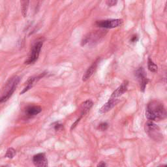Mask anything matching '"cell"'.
Returning a JSON list of instances; mask_svg holds the SVG:
<instances>
[{"instance_id":"obj_11","label":"cell","mask_w":167,"mask_h":167,"mask_svg":"<svg viewBox=\"0 0 167 167\" xmlns=\"http://www.w3.org/2000/svg\"><path fill=\"white\" fill-rule=\"evenodd\" d=\"M99 62H100V58H97L96 60L92 63V65L88 68V70L85 71V74L82 77V80L84 82L87 81L94 74V72H95L98 65H99Z\"/></svg>"},{"instance_id":"obj_20","label":"cell","mask_w":167,"mask_h":167,"mask_svg":"<svg viewBox=\"0 0 167 167\" xmlns=\"http://www.w3.org/2000/svg\"><path fill=\"white\" fill-rule=\"evenodd\" d=\"M54 129H55V131H60V130H62L63 129V126L62 124L59 123H57L54 125Z\"/></svg>"},{"instance_id":"obj_19","label":"cell","mask_w":167,"mask_h":167,"mask_svg":"<svg viewBox=\"0 0 167 167\" xmlns=\"http://www.w3.org/2000/svg\"><path fill=\"white\" fill-rule=\"evenodd\" d=\"M117 3L118 2L115 1V0H108V1L106 2V5L109 7H112L115 5L117 4Z\"/></svg>"},{"instance_id":"obj_24","label":"cell","mask_w":167,"mask_h":167,"mask_svg":"<svg viewBox=\"0 0 167 167\" xmlns=\"http://www.w3.org/2000/svg\"><path fill=\"white\" fill-rule=\"evenodd\" d=\"M159 167H166V165H162V166H160Z\"/></svg>"},{"instance_id":"obj_21","label":"cell","mask_w":167,"mask_h":167,"mask_svg":"<svg viewBox=\"0 0 167 167\" xmlns=\"http://www.w3.org/2000/svg\"><path fill=\"white\" fill-rule=\"evenodd\" d=\"M82 119V118H79L78 119H76V121L72 125V126H71V130H72L73 129H75V128L76 127L77 124H78V123H79V122L80 121V119Z\"/></svg>"},{"instance_id":"obj_16","label":"cell","mask_w":167,"mask_h":167,"mask_svg":"<svg viewBox=\"0 0 167 167\" xmlns=\"http://www.w3.org/2000/svg\"><path fill=\"white\" fill-rule=\"evenodd\" d=\"M148 69L152 72H156L157 71V65H155V63H153L150 58H149L148 60Z\"/></svg>"},{"instance_id":"obj_3","label":"cell","mask_w":167,"mask_h":167,"mask_svg":"<svg viewBox=\"0 0 167 167\" xmlns=\"http://www.w3.org/2000/svg\"><path fill=\"white\" fill-rule=\"evenodd\" d=\"M145 130L148 136L156 142L162 140V134L161 132L160 128L153 122L148 121L145 123Z\"/></svg>"},{"instance_id":"obj_1","label":"cell","mask_w":167,"mask_h":167,"mask_svg":"<svg viewBox=\"0 0 167 167\" xmlns=\"http://www.w3.org/2000/svg\"><path fill=\"white\" fill-rule=\"evenodd\" d=\"M145 116L149 121H159L162 120L166 116V111L164 105L161 102L153 100L148 103Z\"/></svg>"},{"instance_id":"obj_22","label":"cell","mask_w":167,"mask_h":167,"mask_svg":"<svg viewBox=\"0 0 167 167\" xmlns=\"http://www.w3.org/2000/svg\"><path fill=\"white\" fill-rule=\"evenodd\" d=\"M138 40H139V37H138V36L136 35L132 36L131 38V41L132 42H136Z\"/></svg>"},{"instance_id":"obj_10","label":"cell","mask_w":167,"mask_h":167,"mask_svg":"<svg viewBox=\"0 0 167 167\" xmlns=\"http://www.w3.org/2000/svg\"><path fill=\"white\" fill-rule=\"evenodd\" d=\"M45 75H46L45 72H43V73H41L39 75H38L37 76L30 77V78L28 80L27 82H25V84H26V86H25L23 90L20 92V95H22V94H24V93L27 92L28 90H29V89L33 86V85L35 84V83L37 82L38 80L42 78Z\"/></svg>"},{"instance_id":"obj_17","label":"cell","mask_w":167,"mask_h":167,"mask_svg":"<svg viewBox=\"0 0 167 167\" xmlns=\"http://www.w3.org/2000/svg\"><path fill=\"white\" fill-rule=\"evenodd\" d=\"M16 150L14 148H9L7 149L5 157L7 158H8V159H12V158L16 155Z\"/></svg>"},{"instance_id":"obj_8","label":"cell","mask_w":167,"mask_h":167,"mask_svg":"<svg viewBox=\"0 0 167 167\" xmlns=\"http://www.w3.org/2000/svg\"><path fill=\"white\" fill-rule=\"evenodd\" d=\"M33 162L35 167H48V160L43 153H38L33 157Z\"/></svg>"},{"instance_id":"obj_12","label":"cell","mask_w":167,"mask_h":167,"mask_svg":"<svg viewBox=\"0 0 167 167\" xmlns=\"http://www.w3.org/2000/svg\"><path fill=\"white\" fill-rule=\"evenodd\" d=\"M118 102V99H111V98H110L109 100L101 107V109L99 110V113L105 114L106 112H109L110 110H112L114 107L116 105Z\"/></svg>"},{"instance_id":"obj_13","label":"cell","mask_w":167,"mask_h":167,"mask_svg":"<svg viewBox=\"0 0 167 167\" xmlns=\"http://www.w3.org/2000/svg\"><path fill=\"white\" fill-rule=\"evenodd\" d=\"M93 106V102L91 100L84 101L80 106V118H82L84 115L86 114Z\"/></svg>"},{"instance_id":"obj_15","label":"cell","mask_w":167,"mask_h":167,"mask_svg":"<svg viewBox=\"0 0 167 167\" xmlns=\"http://www.w3.org/2000/svg\"><path fill=\"white\" fill-rule=\"evenodd\" d=\"M29 1H22L21 5H22V13L24 17H25L28 14V10L29 7Z\"/></svg>"},{"instance_id":"obj_23","label":"cell","mask_w":167,"mask_h":167,"mask_svg":"<svg viewBox=\"0 0 167 167\" xmlns=\"http://www.w3.org/2000/svg\"><path fill=\"white\" fill-rule=\"evenodd\" d=\"M97 167H106V165L104 161H101L97 165Z\"/></svg>"},{"instance_id":"obj_18","label":"cell","mask_w":167,"mask_h":167,"mask_svg":"<svg viewBox=\"0 0 167 167\" xmlns=\"http://www.w3.org/2000/svg\"><path fill=\"white\" fill-rule=\"evenodd\" d=\"M108 127H109L108 123L106 122H102L99 124V126H98V127H97V129H99L101 131H104L108 129Z\"/></svg>"},{"instance_id":"obj_5","label":"cell","mask_w":167,"mask_h":167,"mask_svg":"<svg viewBox=\"0 0 167 167\" xmlns=\"http://www.w3.org/2000/svg\"><path fill=\"white\" fill-rule=\"evenodd\" d=\"M105 35V33L104 32V31H96L95 32L89 33L83 38L82 42H81V45L85 46L95 45Z\"/></svg>"},{"instance_id":"obj_14","label":"cell","mask_w":167,"mask_h":167,"mask_svg":"<svg viewBox=\"0 0 167 167\" xmlns=\"http://www.w3.org/2000/svg\"><path fill=\"white\" fill-rule=\"evenodd\" d=\"M42 111V109L40 106H29L27 107L26 110H25V113L29 116H34L38 114H39Z\"/></svg>"},{"instance_id":"obj_6","label":"cell","mask_w":167,"mask_h":167,"mask_svg":"<svg viewBox=\"0 0 167 167\" xmlns=\"http://www.w3.org/2000/svg\"><path fill=\"white\" fill-rule=\"evenodd\" d=\"M122 24V19H109L105 20H99L96 22V25L98 27L105 29H112L118 28Z\"/></svg>"},{"instance_id":"obj_4","label":"cell","mask_w":167,"mask_h":167,"mask_svg":"<svg viewBox=\"0 0 167 167\" xmlns=\"http://www.w3.org/2000/svg\"><path fill=\"white\" fill-rule=\"evenodd\" d=\"M42 45H43V41L41 39L37 40V42L34 43L32 47L30 52H29L28 58L25 61V64L29 65V64L35 63L37 60L38 56H39Z\"/></svg>"},{"instance_id":"obj_2","label":"cell","mask_w":167,"mask_h":167,"mask_svg":"<svg viewBox=\"0 0 167 167\" xmlns=\"http://www.w3.org/2000/svg\"><path fill=\"white\" fill-rule=\"evenodd\" d=\"M20 78L18 76H15L8 80L2 97H0V103L6 102L12 96L16 88L18 86Z\"/></svg>"},{"instance_id":"obj_25","label":"cell","mask_w":167,"mask_h":167,"mask_svg":"<svg viewBox=\"0 0 167 167\" xmlns=\"http://www.w3.org/2000/svg\"><path fill=\"white\" fill-rule=\"evenodd\" d=\"M1 167H8V166H1Z\"/></svg>"},{"instance_id":"obj_9","label":"cell","mask_w":167,"mask_h":167,"mask_svg":"<svg viewBox=\"0 0 167 167\" xmlns=\"http://www.w3.org/2000/svg\"><path fill=\"white\" fill-rule=\"evenodd\" d=\"M128 84H129L128 81H124L115 91H114L110 98H111V99H118V97L122 96L123 93H125L127 92Z\"/></svg>"},{"instance_id":"obj_7","label":"cell","mask_w":167,"mask_h":167,"mask_svg":"<svg viewBox=\"0 0 167 167\" xmlns=\"http://www.w3.org/2000/svg\"><path fill=\"white\" fill-rule=\"evenodd\" d=\"M135 76L139 82L141 92H144L145 91V87H146V85L149 82V80L146 77V75H145V72L143 67H140L136 71Z\"/></svg>"}]
</instances>
